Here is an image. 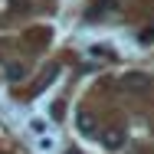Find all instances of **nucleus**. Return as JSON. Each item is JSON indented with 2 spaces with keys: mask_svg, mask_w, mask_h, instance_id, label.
I'll return each mask as SVG.
<instances>
[{
  "mask_svg": "<svg viewBox=\"0 0 154 154\" xmlns=\"http://www.w3.org/2000/svg\"><path fill=\"white\" fill-rule=\"evenodd\" d=\"M138 39H141V43H154V26H144V30H141V36H138Z\"/></svg>",
  "mask_w": 154,
  "mask_h": 154,
  "instance_id": "obj_5",
  "label": "nucleus"
},
{
  "mask_svg": "<svg viewBox=\"0 0 154 154\" xmlns=\"http://www.w3.org/2000/svg\"><path fill=\"white\" fill-rule=\"evenodd\" d=\"M66 154H75V151H66Z\"/></svg>",
  "mask_w": 154,
  "mask_h": 154,
  "instance_id": "obj_6",
  "label": "nucleus"
},
{
  "mask_svg": "<svg viewBox=\"0 0 154 154\" xmlns=\"http://www.w3.org/2000/svg\"><path fill=\"white\" fill-rule=\"evenodd\" d=\"M122 85L128 89V92H144V89L151 85V79H148L144 72H128V75L122 79Z\"/></svg>",
  "mask_w": 154,
  "mask_h": 154,
  "instance_id": "obj_1",
  "label": "nucleus"
},
{
  "mask_svg": "<svg viewBox=\"0 0 154 154\" xmlns=\"http://www.w3.org/2000/svg\"><path fill=\"white\" fill-rule=\"evenodd\" d=\"M75 125H79V131H82V134H95V115H92V112H85V108H82V112L75 115Z\"/></svg>",
  "mask_w": 154,
  "mask_h": 154,
  "instance_id": "obj_3",
  "label": "nucleus"
},
{
  "mask_svg": "<svg viewBox=\"0 0 154 154\" xmlns=\"http://www.w3.org/2000/svg\"><path fill=\"white\" fill-rule=\"evenodd\" d=\"M115 10H118V0H98V7L92 13H115Z\"/></svg>",
  "mask_w": 154,
  "mask_h": 154,
  "instance_id": "obj_4",
  "label": "nucleus"
},
{
  "mask_svg": "<svg viewBox=\"0 0 154 154\" xmlns=\"http://www.w3.org/2000/svg\"><path fill=\"white\" fill-rule=\"evenodd\" d=\"M102 144H105L108 151H118V148L125 144V131L122 128H108V131L102 134Z\"/></svg>",
  "mask_w": 154,
  "mask_h": 154,
  "instance_id": "obj_2",
  "label": "nucleus"
}]
</instances>
